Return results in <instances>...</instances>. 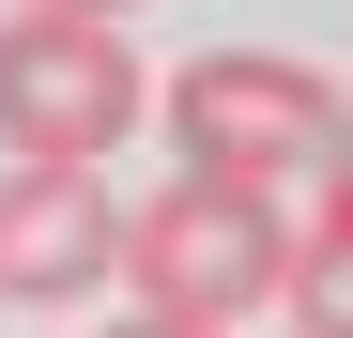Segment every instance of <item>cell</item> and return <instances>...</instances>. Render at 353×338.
I'll list each match as a JSON object with an SVG mask.
<instances>
[{
	"label": "cell",
	"instance_id": "6",
	"mask_svg": "<svg viewBox=\"0 0 353 338\" xmlns=\"http://www.w3.org/2000/svg\"><path fill=\"white\" fill-rule=\"evenodd\" d=\"M323 246H353V123H338V154H323Z\"/></svg>",
	"mask_w": 353,
	"mask_h": 338
},
{
	"label": "cell",
	"instance_id": "3",
	"mask_svg": "<svg viewBox=\"0 0 353 338\" xmlns=\"http://www.w3.org/2000/svg\"><path fill=\"white\" fill-rule=\"evenodd\" d=\"M169 139H185V185L276 200L292 169L338 154V92L292 62V46H200V62L169 77Z\"/></svg>",
	"mask_w": 353,
	"mask_h": 338
},
{
	"label": "cell",
	"instance_id": "1",
	"mask_svg": "<svg viewBox=\"0 0 353 338\" xmlns=\"http://www.w3.org/2000/svg\"><path fill=\"white\" fill-rule=\"evenodd\" d=\"M108 277L139 292V323H185V338H230L246 308L292 292V215L246 200V185H169L123 215V246H108Z\"/></svg>",
	"mask_w": 353,
	"mask_h": 338
},
{
	"label": "cell",
	"instance_id": "4",
	"mask_svg": "<svg viewBox=\"0 0 353 338\" xmlns=\"http://www.w3.org/2000/svg\"><path fill=\"white\" fill-rule=\"evenodd\" d=\"M108 246H123V200L92 169H0V308H77Z\"/></svg>",
	"mask_w": 353,
	"mask_h": 338
},
{
	"label": "cell",
	"instance_id": "8",
	"mask_svg": "<svg viewBox=\"0 0 353 338\" xmlns=\"http://www.w3.org/2000/svg\"><path fill=\"white\" fill-rule=\"evenodd\" d=\"M108 338H185V323H139V308H123V323H108Z\"/></svg>",
	"mask_w": 353,
	"mask_h": 338
},
{
	"label": "cell",
	"instance_id": "7",
	"mask_svg": "<svg viewBox=\"0 0 353 338\" xmlns=\"http://www.w3.org/2000/svg\"><path fill=\"white\" fill-rule=\"evenodd\" d=\"M16 16H92V31H123L139 0H16Z\"/></svg>",
	"mask_w": 353,
	"mask_h": 338
},
{
	"label": "cell",
	"instance_id": "2",
	"mask_svg": "<svg viewBox=\"0 0 353 338\" xmlns=\"http://www.w3.org/2000/svg\"><path fill=\"white\" fill-rule=\"evenodd\" d=\"M139 46L123 31H92V16H0V154L16 169H92L108 185V154L139 139Z\"/></svg>",
	"mask_w": 353,
	"mask_h": 338
},
{
	"label": "cell",
	"instance_id": "5",
	"mask_svg": "<svg viewBox=\"0 0 353 338\" xmlns=\"http://www.w3.org/2000/svg\"><path fill=\"white\" fill-rule=\"evenodd\" d=\"M276 308H307V338H353V246L292 231V292H276Z\"/></svg>",
	"mask_w": 353,
	"mask_h": 338
}]
</instances>
